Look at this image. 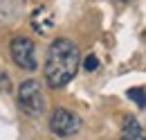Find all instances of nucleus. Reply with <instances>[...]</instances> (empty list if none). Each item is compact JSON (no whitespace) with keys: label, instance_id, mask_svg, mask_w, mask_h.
<instances>
[{"label":"nucleus","instance_id":"8","mask_svg":"<svg viewBox=\"0 0 146 140\" xmlns=\"http://www.w3.org/2000/svg\"><path fill=\"white\" fill-rule=\"evenodd\" d=\"M83 68L88 70V72L97 70V68H99V59H97L94 54H88V57H86V61H83Z\"/></svg>","mask_w":146,"mask_h":140},{"label":"nucleus","instance_id":"5","mask_svg":"<svg viewBox=\"0 0 146 140\" xmlns=\"http://www.w3.org/2000/svg\"><path fill=\"white\" fill-rule=\"evenodd\" d=\"M32 27L36 30L38 34H45V32H50L52 27H54V16H52V11L50 9H45V7H38L36 11L32 14Z\"/></svg>","mask_w":146,"mask_h":140},{"label":"nucleus","instance_id":"3","mask_svg":"<svg viewBox=\"0 0 146 140\" xmlns=\"http://www.w3.org/2000/svg\"><path fill=\"white\" fill-rule=\"evenodd\" d=\"M9 52H11V61L18 66L20 70H27V72H34L38 66L36 61V48H34V41L27 38V36H16L9 45Z\"/></svg>","mask_w":146,"mask_h":140},{"label":"nucleus","instance_id":"7","mask_svg":"<svg viewBox=\"0 0 146 140\" xmlns=\"http://www.w3.org/2000/svg\"><path fill=\"white\" fill-rule=\"evenodd\" d=\"M128 97L139 106V108H144V106H146V93L142 90V88H130V90H128Z\"/></svg>","mask_w":146,"mask_h":140},{"label":"nucleus","instance_id":"1","mask_svg":"<svg viewBox=\"0 0 146 140\" xmlns=\"http://www.w3.org/2000/svg\"><path fill=\"white\" fill-rule=\"evenodd\" d=\"M79 48L70 38H54L45 57V81L50 88H63L79 70Z\"/></svg>","mask_w":146,"mask_h":140},{"label":"nucleus","instance_id":"9","mask_svg":"<svg viewBox=\"0 0 146 140\" xmlns=\"http://www.w3.org/2000/svg\"><path fill=\"white\" fill-rule=\"evenodd\" d=\"M121 140H146L144 133H137V136H121Z\"/></svg>","mask_w":146,"mask_h":140},{"label":"nucleus","instance_id":"6","mask_svg":"<svg viewBox=\"0 0 146 140\" xmlns=\"http://www.w3.org/2000/svg\"><path fill=\"white\" fill-rule=\"evenodd\" d=\"M124 133L121 136H137V133H142V127H139V122L133 118V115H126L124 118Z\"/></svg>","mask_w":146,"mask_h":140},{"label":"nucleus","instance_id":"10","mask_svg":"<svg viewBox=\"0 0 146 140\" xmlns=\"http://www.w3.org/2000/svg\"><path fill=\"white\" fill-rule=\"evenodd\" d=\"M117 2H124V5H128V2H133V0H117Z\"/></svg>","mask_w":146,"mask_h":140},{"label":"nucleus","instance_id":"4","mask_svg":"<svg viewBox=\"0 0 146 140\" xmlns=\"http://www.w3.org/2000/svg\"><path fill=\"white\" fill-rule=\"evenodd\" d=\"M81 127H83L81 118L68 108H56L50 118V131L58 138H70V136L81 131Z\"/></svg>","mask_w":146,"mask_h":140},{"label":"nucleus","instance_id":"2","mask_svg":"<svg viewBox=\"0 0 146 140\" xmlns=\"http://www.w3.org/2000/svg\"><path fill=\"white\" fill-rule=\"evenodd\" d=\"M16 97H18L20 111L29 118H38L45 111V95H43V88L36 79H25L23 84H18Z\"/></svg>","mask_w":146,"mask_h":140}]
</instances>
